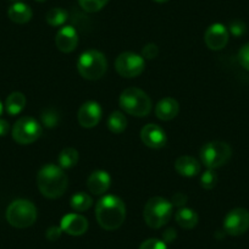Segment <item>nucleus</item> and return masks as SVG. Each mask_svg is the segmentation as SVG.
<instances>
[{"label": "nucleus", "instance_id": "a878e982", "mask_svg": "<svg viewBox=\"0 0 249 249\" xmlns=\"http://www.w3.org/2000/svg\"><path fill=\"white\" fill-rule=\"evenodd\" d=\"M40 120H42V124H44L45 127L54 128L60 124V115L56 110L49 107V109H45L44 111L42 112Z\"/></svg>", "mask_w": 249, "mask_h": 249}, {"label": "nucleus", "instance_id": "5701e85b", "mask_svg": "<svg viewBox=\"0 0 249 249\" xmlns=\"http://www.w3.org/2000/svg\"><path fill=\"white\" fill-rule=\"evenodd\" d=\"M70 204L75 212H86V210H88L93 205V199L87 193L78 192L72 196Z\"/></svg>", "mask_w": 249, "mask_h": 249}, {"label": "nucleus", "instance_id": "ddd939ff", "mask_svg": "<svg viewBox=\"0 0 249 249\" xmlns=\"http://www.w3.org/2000/svg\"><path fill=\"white\" fill-rule=\"evenodd\" d=\"M141 140L152 149H160L166 144V133L160 126L154 124H145L141 131Z\"/></svg>", "mask_w": 249, "mask_h": 249}, {"label": "nucleus", "instance_id": "1a4fd4ad", "mask_svg": "<svg viewBox=\"0 0 249 249\" xmlns=\"http://www.w3.org/2000/svg\"><path fill=\"white\" fill-rule=\"evenodd\" d=\"M145 62L143 56L135 53L126 52L120 54L115 60V69L117 73L124 78H133L144 71Z\"/></svg>", "mask_w": 249, "mask_h": 249}, {"label": "nucleus", "instance_id": "f03ea898", "mask_svg": "<svg viewBox=\"0 0 249 249\" xmlns=\"http://www.w3.org/2000/svg\"><path fill=\"white\" fill-rule=\"evenodd\" d=\"M69 178L64 169L54 164H48L37 175V186L39 192L49 199L61 197L68 190Z\"/></svg>", "mask_w": 249, "mask_h": 249}, {"label": "nucleus", "instance_id": "cd10ccee", "mask_svg": "<svg viewBox=\"0 0 249 249\" xmlns=\"http://www.w3.org/2000/svg\"><path fill=\"white\" fill-rule=\"evenodd\" d=\"M217 174L212 169H208L204 174L200 176V186L204 188V190H213L215 186L217 184Z\"/></svg>", "mask_w": 249, "mask_h": 249}, {"label": "nucleus", "instance_id": "9b49d317", "mask_svg": "<svg viewBox=\"0 0 249 249\" xmlns=\"http://www.w3.org/2000/svg\"><path fill=\"white\" fill-rule=\"evenodd\" d=\"M229 30L221 23H214L210 26L204 35V42L212 50H221L229 43Z\"/></svg>", "mask_w": 249, "mask_h": 249}, {"label": "nucleus", "instance_id": "473e14b6", "mask_svg": "<svg viewBox=\"0 0 249 249\" xmlns=\"http://www.w3.org/2000/svg\"><path fill=\"white\" fill-rule=\"evenodd\" d=\"M61 233H62L61 227L52 226V227H49V229L47 230V232H45V237H47L49 241L54 242V241H56V239L60 238Z\"/></svg>", "mask_w": 249, "mask_h": 249}, {"label": "nucleus", "instance_id": "58836bf2", "mask_svg": "<svg viewBox=\"0 0 249 249\" xmlns=\"http://www.w3.org/2000/svg\"><path fill=\"white\" fill-rule=\"evenodd\" d=\"M37 1H39V3H43V1H45V0H37Z\"/></svg>", "mask_w": 249, "mask_h": 249}, {"label": "nucleus", "instance_id": "f704fd0d", "mask_svg": "<svg viewBox=\"0 0 249 249\" xmlns=\"http://www.w3.org/2000/svg\"><path fill=\"white\" fill-rule=\"evenodd\" d=\"M10 130V126H9V122L6 120L0 119V137H4L9 133Z\"/></svg>", "mask_w": 249, "mask_h": 249}, {"label": "nucleus", "instance_id": "ea45409f", "mask_svg": "<svg viewBox=\"0 0 249 249\" xmlns=\"http://www.w3.org/2000/svg\"><path fill=\"white\" fill-rule=\"evenodd\" d=\"M11 1H20V0H11Z\"/></svg>", "mask_w": 249, "mask_h": 249}, {"label": "nucleus", "instance_id": "7c9ffc66", "mask_svg": "<svg viewBox=\"0 0 249 249\" xmlns=\"http://www.w3.org/2000/svg\"><path fill=\"white\" fill-rule=\"evenodd\" d=\"M140 249H167L166 243L157 238H149L141 244Z\"/></svg>", "mask_w": 249, "mask_h": 249}, {"label": "nucleus", "instance_id": "72a5a7b5", "mask_svg": "<svg viewBox=\"0 0 249 249\" xmlns=\"http://www.w3.org/2000/svg\"><path fill=\"white\" fill-rule=\"evenodd\" d=\"M187 196L184 195V193H175L174 196H172V199H171V204L174 205V207H182V205H184L187 203Z\"/></svg>", "mask_w": 249, "mask_h": 249}, {"label": "nucleus", "instance_id": "20e7f679", "mask_svg": "<svg viewBox=\"0 0 249 249\" xmlns=\"http://www.w3.org/2000/svg\"><path fill=\"white\" fill-rule=\"evenodd\" d=\"M171 202L162 197L150 198L144 205L143 217L150 229H160L169 222L172 216Z\"/></svg>", "mask_w": 249, "mask_h": 249}, {"label": "nucleus", "instance_id": "0eeeda50", "mask_svg": "<svg viewBox=\"0 0 249 249\" xmlns=\"http://www.w3.org/2000/svg\"><path fill=\"white\" fill-rule=\"evenodd\" d=\"M232 155V149L227 143L219 142H209L203 145L200 149V160L203 165L208 169H217L226 164Z\"/></svg>", "mask_w": 249, "mask_h": 249}, {"label": "nucleus", "instance_id": "412c9836", "mask_svg": "<svg viewBox=\"0 0 249 249\" xmlns=\"http://www.w3.org/2000/svg\"><path fill=\"white\" fill-rule=\"evenodd\" d=\"M26 97L21 92H14L8 97L5 102V110L9 115H18L26 107Z\"/></svg>", "mask_w": 249, "mask_h": 249}, {"label": "nucleus", "instance_id": "bb28decb", "mask_svg": "<svg viewBox=\"0 0 249 249\" xmlns=\"http://www.w3.org/2000/svg\"><path fill=\"white\" fill-rule=\"evenodd\" d=\"M78 5L87 13H98L102 10L109 0H77Z\"/></svg>", "mask_w": 249, "mask_h": 249}, {"label": "nucleus", "instance_id": "dca6fc26", "mask_svg": "<svg viewBox=\"0 0 249 249\" xmlns=\"http://www.w3.org/2000/svg\"><path fill=\"white\" fill-rule=\"evenodd\" d=\"M110 184H111L110 175L103 170H97V171L92 172L87 181L88 191L94 196H102L107 193L110 188Z\"/></svg>", "mask_w": 249, "mask_h": 249}, {"label": "nucleus", "instance_id": "6ab92c4d", "mask_svg": "<svg viewBox=\"0 0 249 249\" xmlns=\"http://www.w3.org/2000/svg\"><path fill=\"white\" fill-rule=\"evenodd\" d=\"M32 9L25 3H21V1H16L15 4L9 8L8 10V16L13 22L18 23V25H23V23L30 22L31 18H32Z\"/></svg>", "mask_w": 249, "mask_h": 249}, {"label": "nucleus", "instance_id": "c85d7f7f", "mask_svg": "<svg viewBox=\"0 0 249 249\" xmlns=\"http://www.w3.org/2000/svg\"><path fill=\"white\" fill-rule=\"evenodd\" d=\"M230 32L234 36V37H241L247 32V26L243 21L234 20L230 23Z\"/></svg>", "mask_w": 249, "mask_h": 249}, {"label": "nucleus", "instance_id": "b1692460", "mask_svg": "<svg viewBox=\"0 0 249 249\" xmlns=\"http://www.w3.org/2000/svg\"><path fill=\"white\" fill-rule=\"evenodd\" d=\"M69 14L68 11L64 10L61 8H54L50 9L49 11L45 15V21H47L48 25L53 26V27H59L62 26L64 23L68 21Z\"/></svg>", "mask_w": 249, "mask_h": 249}, {"label": "nucleus", "instance_id": "f8f14e48", "mask_svg": "<svg viewBox=\"0 0 249 249\" xmlns=\"http://www.w3.org/2000/svg\"><path fill=\"white\" fill-rule=\"evenodd\" d=\"M77 120L83 128L95 127L102 120V107L97 102L85 103L78 110Z\"/></svg>", "mask_w": 249, "mask_h": 249}, {"label": "nucleus", "instance_id": "e433bc0d", "mask_svg": "<svg viewBox=\"0 0 249 249\" xmlns=\"http://www.w3.org/2000/svg\"><path fill=\"white\" fill-rule=\"evenodd\" d=\"M154 1H157V3L159 4H164V3H167L169 0H154Z\"/></svg>", "mask_w": 249, "mask_h": 249}, {"label": "nucleus", "instance_id": "c756f323", "mask_svg": "<svg viewBox=\"0 0 249 249\" xmlns=\"http://www.w3.org/2000/svg\"><path fill=\"white\" fill-rule=\"evenodd\" d=\"M238 61L243 69L249 71V43L244 44L238 52Z\"/></svg>", "mask_w": 249, "mask_h": 249}, {"label": "nucleus", "instance_id": "39448f33", "mask_svg": "<svg viewBox=\"0 0 249 249\" xmlns=\"http://www.w3.org/2000/svg\"><path fill=\"white\" fill-rule=\"evenodd\" d=\"M107 69V61L104 54L98 50H88L80 56L77 61L78 73L83 78L89 81H97L105 75Z\"/></svg>", "mask_w": 249, "mask_h": 249}, {"label": "nucleus", "instance_id": "423d86ee", "mask_svg": "<svg viewBox=\"0 0 249 249\" xmlns=\"http://www.w3.org/2000/svg\"><path fill=\"white\" fill-rule=\"evenodd\" d=\"M6 220L16 229H27L37 220V208L30 200H14L6 209Z\"/></svg>", "mask_w": 249, "mask_h": 249}, {"label": "nucleus", "instance_id": "aec40b11", "mask_svg": "<svg viewBox=\"0 0 249 249\" xmlns=\"http://www.w3.org/2000/svg\"><path fill=\"white\" fill-rule=\"evenodd\" d=\"M175 219L176 222L184 230H192L197 226L198 224V217L197 213L192 209H188V208H182L175 215Z\"/></svg>", "mask_w": 249, "mask_h": 249}, {"label": "nucleus", "instance_id": "a211bd4d", "mask_svg": "<svg viewBox=\"0 0 249 249\" xmlns=\"http://www.w3.org/2000/svg\"><path fill=\"white\" fill-rule=\"evenodd\" d=\"M175 169L181 176L193 177L200 172V162L190 155H182L175 161Z\"/></svg>", "mask_w": 249, "mask_h": 249}, {"label": "nucleus", "instance_id": "393cba45", "mask_svg": "<svg viewBox=\"0 0 249 249\" xmlns=\"http://www.w3.org/2000/svg\"><path fill=\"white\" fill-rule=\"evenodd\" d=\"M78 162V152L75 148H65L59 155V166L61 169H71Z\"/></svg>", "mask_w": 249, "mask_h": 249}, {"label": "nucleus", "instance_id": "7ed1b4c3", "mask_svg": "<svg viewBox=\"0 0 249 249\" xmlns=\"http://www.w3.org/2000/svg\"><path fill=\"white\" fill-rule=\"evenodd\" d=\"M120 107L126 114L137 117H145L152 111V100L140 88L130 87L121 93L119 99Z\"/></svg>", "mask_w": 249, "mask_h": 249}, {"label": "nucleus", "instance_id": "2eb2a0df", "mask_svg": "<svg viewBox=\"0 0 249 249\" xmlns=\"http://www.w3.org/2000/svg\"><path fill=\"white\" fill-rule=\"evenodd\" d=\"M60 227L62 232H66L70 236H81L87 232L88 221L80 214H68L62 217Z\"/></svg>", "mask_w": 249, "mask_h": 249}, {"label": "nucleus", "instance_id": "c9c22d12", "mask_svg": "<svg viewBox=\"0 0 249 249\" xmlns=\"http://www.w3.org/2000/svg\"><path fill=\"white\" fill-rule=\"evenodd\" d=\"M176 231H175L174 229H169L166 230V231L164 232V234H162V237H164V241L165 242H174V239L176 238Z\"/></svg>", "mask_w": 249, "mask_h": 249}, {"label": "nucleus", "instance_id": "6e6552de", "mask_svg": "<svg viewBox=\"0 0 249 249\" xmlns=\"http://www.w3.org/2000/svg\"><path fill=\"white\" fill-rule=\"evenodd\" d=\"M42 126L33 117L25 116L16 121L13 127V138L18 144L35 143L42 136Z\"/></svg>", "mask_w": 249, "mask_h": 249}, {"label": "nucleus", "instance_id": "4be33fe9", "mask_svg": "<svg viewBox=\"0 0 249 249\" xmlns=\"http://www.w3.org/2000/svg\"><path fill=\"white\" fill-rule=\"evenodd\" d=\"M107 124L110 132L119 135V133L124 132L127 127V120L121 111H114L107 119Z\"/></svg>", "mask_w": 249, "mask_h": 249}, {"label": "nucleus", "instance_id": "9d476101", "mask_svg": "<svg viewBox=\"0 0 249 249\" xmlns=\"http://www.w3.org/2000/svg\"><path fill=\"white\" fill-rule=\"evenodd\" d=\"M224 230L230 236H241L249 230V212L244 208L232 209L226 215Z\"/></svg>", "mask_w": 249, "mask_h": 249}, {"label": "nucleus", "instance_id": "4c0bfd02", "mask_svg": "<svg viewBox=\"0 0 249 249\" xmlns=\"http://www.w3.org/2000/svg\"><path fill=\"white\" fill-rule=\"evenodd\" d=\"M1 112H3V104L0 102V115H1Z\"/></svg>", "mask_w": 249, "mask_h": 249}, {"label": "nucleus", "instance_id": "2f4dec72", "mask_svg": "<svg viewBox=\"0 0 249 249\" xmlns=\"http://www.w3.org/2000/svg\"><path fill=\"white\" fill-rule=\"evenodd\" d=\"M159 54V49H158L157 44H153V43H149V44L145 45L142 50V56L143 59H155Z\"/></svg>", "mask_w": 249, "mask_h": 249}, {"label": "nucleus", "instance_id": "f257e3e1", "mask_svg": "<svg viewBox=\"0 0 249 249\" xmlns=\"http://www.w3.org/2000/svg\"><path fill=\"white\" fill-rule=\"evenodd\" d=\"M95 217L102 229L107 231L117 230L126 219L124 203L116 196H105L97 203Z\"/></svg>", "mask_w": 249, "mask_h": 249}, {"label": "nucleus", "instance_id": "4468645a", "mask_svg": "<svg viewBox=\"0 0 249 249\" xmlns=\"http://www.w3.org/2000/svg\"><path fill=\"white\" fill-rule=\"evenodd\" d=\"M56 48L62 53H71L78 44L77 31L72 26H64L55 36Z\"/></svg>", "mask_w": 249, "mask_h": 249}, {"label": "nucleus", "instance_id": "f3484780", "mask_svg": "<svg viewBox=\"0 0 249 249\" xmlns=\"http://www.w3.org/2000/svg\"><path fill=\"white\" fill-rule=\"evenodd\" d=\"M179 104L174 98H164L155 107V115L161 121H171L178 115Z\"/></svg>", "mask_w": 249, "mask_h": 249}]
</instances>
